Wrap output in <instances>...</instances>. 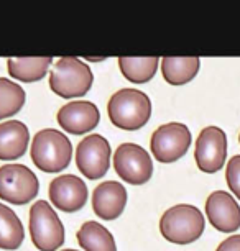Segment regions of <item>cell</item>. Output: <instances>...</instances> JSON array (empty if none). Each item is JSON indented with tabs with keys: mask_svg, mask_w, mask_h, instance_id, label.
Returning <instances> with one entry per match:
<instances>
[{
	"mask_svg": "<svg viewBox=\"0 0 240 251\" xmlns=\"http://www.w3.org/2000/svg\"><path fill=\"white\" fill-rule=\"evenodd\" d=\"M78 243L84 251H117L114 236L99 222H86L78 230Z\"/></svg>",
	"mask_w": 240,
	"mask_h": 251,
	"instance_id": "obj_17",
	"label": "cell"
},
{
	"mask_svg": "<svg viewBox=\"0 0 240 251\" xmlns=\"http://www.w3.org/2000/svg\"><path fill=\"white\" fill-rule=\"evenodd\" d=\"M30 133L23 122L8 120L0 123V161L20 159L28 148Z\"/></svg>",
	"mask_w": 240,
	"mask_h": 251,
	"instance_id": "obj_15",
	"label": "cell"
},
{
	"mask_svg": "<svg viewBox=\"0 0 240 251\" xmlns=\"http://www.w3.org/2000/svg\"><path fill=\"white\" fill-rule=\"evenodd\" d=\"M206 215L211 225L222 233H232L240 228V205L225 191H215L208 197Z\"/></svg>",
	"mask_w": 240,
	"mask_h": 251,
	"instance_id": "obj_12",
	"label": "cell"
},
{
	"mask_svg": "<svg viewBox=\"0 0 240 251\" xmlns=\"http://www.w3.org/2000/svg\"><path fill=\"white\" fill-rule=\"evenodd\" d=\"M25 240V230L18 215L10 207L0 203V248L18 250Z\"/></svg>",
	"mask_w": 240,
	"mask_h": 251,
	"instance_id": "obj_19",
	"label": "cell"
},
{
	"mask_svg": "<svg viewBox=\"0 0 240 251\" xmlns=\"http://www.w3.org/2000/svg\"><path fill=\"white\" fill-rule=\"evenodd\" d=\"M191 146V131L185 123L171 122L155 130L150 148L160 163H175L187 153Z\"/></svg>",
	"mask_w": 240,
	"mask_h": 251,
	"instance_id": "obj_7",
	"label": "cell"
},
{
	"mask_svg": "<svg viewBox=\"0 0 240 251\" xmlns=\"http://www.w3.org/2000/svg\"><path fill=\"white\" fill-rule=\"evenodd\" d=\"M225 181L229 184V189L240 201V154H235L229 159L227 169H225Z\"/></svg>",
	"mask_w": 240,
	"mask_h": 251,
	"instance_id": "obj_22",
	"label": "cell"
},
{
	"mask_svg": "<svg viewBox=\"0 0 240 251\" xmlns=\"http://www.w3.org/2000/svg\"><path fill=\"white\" fill-rule=\"evenodd\" d=\"M127 205V189L120 182L107 181L94 189L92 208L94 214L104 220H115L122 215Z\"/></svg>",
	"mask_w": 240,
	"mask_h": 251,
	"instance_id": "obj_14",
	"label": "cell"
},
{
	"mask_svg": "<svg viewBox=\"0 0 240 251\" xmlns=\"http://www.w3.org/2000/svg\"><path fill=\"white\" fill-rule=\"evenodd\" d=\"M101 113L92 102H69L58 112V123L69 135H86L99 125Z\"/></svg>",
	"mask_w": 240,
	"mask_h": 251,
	"instance_id": "obj_13",
	"label": "cell"
},
{
	"mask_svg": "<svg viewBox=\"0 0 240 251\" xmlns=\"http://www.w3.org/2000/svg\"><path fill=\"white\" fill-rule=\"evenodd\" d=\"M239 143H240V135H239Z\"/></svg>",
	"mask_w": 240,
	"mask_h": 251,
	"instance_id": "obj_25",
	"label": "cell"
},
{
	"mask_svg": "<svg viewBox=\"0 0 240 251\" xmlns=\"http://www.w3.org/2000/svg\"><path fill=\"white\" fill-rule=\"evenodd\" d=\"M158 58H119V68L125 79L133 84H145L157 74Z\"/></svg>",
	"mask_w": 240,
	"mask_h": 251,
	"instance_id": "obj_20",
	"label": "cell"
},
{
	"mask_svg": "<svg viewBox=\"0 0 240 251\" xmlns=\"http://www.w3.org/2000/svg\"><path fill=\"white\" fill-rule=\"evenodd\" d=\"M215 251H240V235H232L217 246Z\"/></svg>",
	"mask_w": 240,
	"mask_h": 251,
	"instance_id": "obj_23",
	"label": "cell"
},
{
	"mask_svg": "<svg viewBox=\"0 0 240 251\" xmlns=\"http://www.w3.org/2000/svg\"><path fill=\"white\" fill-rule=\"evenodd\" d=\"M206 220L202 212L189 203L168 208L160 220V231L169 243L189 245L204 233Z\"/></svg>",
	"mask_w": 240,
	"mask_h": 251,
	"instance_id": "obj_3",
	"label": "cell"
},
{
	"mask_svg": "<svg viewBox=\"0 0 240 251\" xmlns=\"http://www.w3.org/2000/svg\"><path fill=\"white\" fill-rule=\"evenodd\" d=\"M40 181L23 164H3L0 168V199L13 205H25L38 196Z\"/></svg>",
	"mask_w": 240,
	"mask_h": 251,
	"instance_id": "obj_6",
	"label": "cell"
},
{
	"mask_svg": "<svg viewBox=\"0 0 240 251\" xmlns=\"http://www.w3.org/2000/svg\"><path fill=\"white\" fill-rule=\"evenodd\" d=\"M199 58H163L161 73L171 86H185L199 73Z\"/></svg>",
	"mask_w": 240,
	"mask_h": 251,
	"instance_id": "obj_16",
	"label": "cell"
},
{
	"mask_svg": "<svg viewBox=\"0 0 240 251\" xmlns=\"http://www.w3.org/2000/svg\"><path fill=\"white\" fill-rule=\"evenodd\" d=\"M114 168L122 181L132 186H142L152 179L153 161L142 146L124 143L114 154Z\"/></svg>",
	"mask_w": 240,
	"mask_h": 251,
	"instance_id": "obj_8",
	"label": "cell"
},
{
	"mask_svg": "<svg viewBox=\"0 0 240 251\" xmlns=\"http://www.w3.org/2000/svg\"><path fill=\"white\" fill-rule=\"evenodd\" d=\"M27 102V94L10 79L0 77V122L13 117L23 108Z\"/></svg>",
	"mask_w": 240,
	"mask_h": 251,
	"instance_id": "obj_21",
	"label": "cell"
},
{
	"mask_svg": "<svg viewBox=\"0 0 240 251\" xmlns=\"http://www.w3.org/2000/svg\"><path fill=\"white\" fill-rule=\"evenodd\" d=\"M51 63V58H13L7 61V66L13 79L20 82H36L45 77Z\"/></svg>",
	"mask_w": 240,
	"mask_h": 251,
	"instance_id": "obj_18",
	"label": "cell"
},
{
	"mask_svg": "<svg viewBox=\"0 0 240 251\" xmlns=\"http://www.w3.org/2000/svg\"><path fill=\"white\" fill-rule=\"evenodd\" d=\"M30 153L31 161L40 171L54 174L69 166L73 146L64 133L53 128H45L35 135Z\"/></svg>",
	"mask_w": 240,
	"mask_h": 251,
	"instance_id": "obj_2",
	"label": "cell"
},
{
	"mask_svg": "<svg viewBox=\"0 0 240 251\" xmlns=\"http://www.w3.org/2000/svg\"><path fill=\"white\" fill-rule=\"evenodd\" d=\"M194 159L197 168L206 174L222 169L227 159V135L219 126H206L196 140Z\"/></svg>",
	"mask_w": 240,
	"mask_h": 251,
	"instance_id": "obj_9",
	"label": "cell"
},
{
	"mask_svg": "<svg viewBox=\"0 0 240 251\" xmlns=\"http://www.w3.org/2000/svg\"><path fill=\"white\" fill-rule=\"evenodd\" d=\"M30 235L33 245L40 251H56L64 243V226L46 201L33 203L30 210Z\"/></svg>",
	"mask_w": 240,
	"mask_h": 251,
	"instance_id": "obj_5",
	"label": "cell"
},
{
	"mask_svg": "<svg viewBox=\"0 0 240 251\" xmlns=\"http://www.w3.org/2000/svg\"><path fill=\"white\" fill-rule=\"evenodd\" d=\"M94 74L91 68L78 58H61L54 63L50 75V89L58 97H82L91 91Z\"/></svg>",
	"mask_w": 240,
	"mask_h": 251,
	"instance_id": "obj_4",
	"label": "cell"
},
{
	"mask_svg": "<svg viewBox=\"0 0 240 251\" xmlns=\"http://www.w3.org/2000/svg\"><path fill=\"white\" fill-rule=\"evenodd\" d=\"M50 201L51 203L66 212V214H73L78 212L86 205L87 202V186L84 184L82 179L73 174H64L53 179L50 184Z\"/></svg>",
	"mask_w": 240,
	"mask_h": 251,
	"instance_id": "obj_11",
	"label": "cell"
},
{
	"mask_svg": "<svg viewBox=\"0 0 240 251\" xmlns=\"http://www.w3.org/2000/svg\"><path fill=\"white\" fill-rule=\"evenodd\" d=\"M76 166L87 179H101L109 171L110 145L102 135H87L76 148Z\"/></svg>",
	"mask_w": 240,
	"mask_h": 251,
	"instance_id": "obj_10",
	"label": "cell"
},
{
	"mask_svg": "<svg viewBox=\"0 0 240 251\" xmlns=\"http://www.w3.org/2000/svg\"><path fill=\"white\" fill-rule=\"evenodd\" d=\"M110 122L117 128L135 131L145 126L152 117V100L136 89H120L107 103Z\"/></svg>",
	"mask_w": 240,
	"mask_h": 251,
	"instance_id": "obj_1",
	"label": "cell"
},
{
	"mask_svg": "<svg viewBox=\"0 0 240 251\" xmlns=\"http://www.w3.org/2000/svg\"><path fill=\"white\" fill-rule=\"evenodd\" d=\"M63 251H78V250H63Z\"/></svg>",
	"mask_w": 240,
	"mask_h": 251,
	"instance_id": "obj_24",
	"label": "cell"
}]
</instances>
